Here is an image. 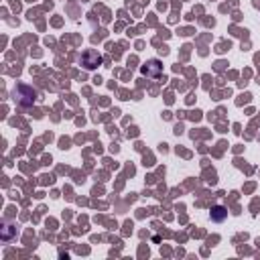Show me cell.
<instances>
[{
    "instance_id": "obj_3",
    "label": "cell",
    "mask_w": 260,
    "mask_h": 260,
    "mask_svg": "<svg viewBox=\"0 0 260 260\" xmlns=\"http://www.w3.org/2000/svg\"><path fill=\"white\" fill-rule=\"evenodd\" d=\"M225 215H228V211H225L223 207H219V205L211 209V219H213V221H221Z\"/></svg>"
},
{
    "instance_id": "obj_2",
    "label": "cell",
    "mask_w": 260,
    "mask_h": 260,
    "mask_svg": "<svg viewBox=\"0 0 260 260\" xmlns=\"http://www.w3.org/2000/svg\"><path fill=\"white\" fill-rule=\"evenodd\" d=\"M160 71H162V65H160L156 59H150V61L142 67V75H146V77H158Z\"/></svg>"
},
{
    "instance_id": "obj_1",
    "label": "cell",
    "mask_w": 260,
    "mask_h": 260,
    "mask_svg": "<svg viewBox=\"0 0 260 260\" xmlns=\"http://www.w3.org/2000/svg\"><path fill=\"white\" fill-rule=\"evenodd\" d=\"M100 63H102V57H100V53L93 51V49H87V51L81 55V65H83L85 69H95Z\"/></svg>"
}]
</instances>
